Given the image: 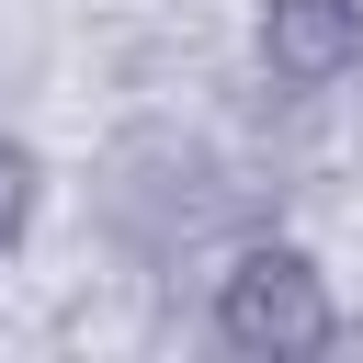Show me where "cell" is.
<instances>
[{
    "instance_id": "4",
    "label": "cell",
    "mask_w": 363,
    "mask_h": 363,
    "mask_svg": "<svg viewBox=\"0 0 363 363\" xmlns=\"http://www.w3.org/2000/svg\"><path fill=\"white\" fill-rule=\"evenodd\" d=\"M34 216H45V159L0 125V272L23 261V238H34Z\"/></svg>"
},
{
    "instance_id": "2",
    "label": "cell",
    "mask_w": 363,
    "mask_h": 363,
    "mask_svg": "<svg viewBox=\"0 0 363 363\" xmlns=\"http://www.w3.org/2000/svg\"><path fill=\"white\" fill-rule=\"evenodd\" d=\"M204 329L250 363H306L340 340V295H329V261L306 238H227L216 261V295H204Z\"/></svg>"
},
{
    "instance_id": "1",
    "label": "cell",
    "mask_w": 363,
    "mask_h": 363,
    "mask_svg": "<svg viewBox=\"0 0 363 363\" xmlns=\"http://www.w3.org/2000/svg\"><path fill=\"white\" fill-rule=\"evenodd\" d=\"M238 216H250V170L170 113L113 125L102 159H91V238L125 272H182L193 250L238 238Z\"/></svg>"
},
{
    "instance_id": "3",
    "label": "cell",
    "mask_w": 363,
    "mask_h": 363,
    "mask_svg": "<svg viewBox=\"0 0 363 363\" xmlns=\"http://www.w3.org/2000/svg\"><path fill=\"white\" fill-rule=\"evenodd\" d=\"M250 68L284 102H329L363 79V0H250Z\"/></svg>"
}]
</instances>
